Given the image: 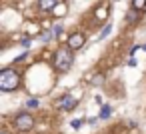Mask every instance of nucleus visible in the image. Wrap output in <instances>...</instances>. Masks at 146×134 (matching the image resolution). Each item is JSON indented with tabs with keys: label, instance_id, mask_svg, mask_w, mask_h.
<instances>
[{
	"label": "nucleus",
	"instance_id": "obj_1",
	"mask_svg": "<svg viewBox=\"0 0 146 134\" xmlns=\"http://www.w3.org/2000/svg\"><path fill=\"white\" fill-rule=\"evenodd\" d=\"M20 86V76L12 68H4L0 72V90L2 92H12Z\"/></svg>",
	"mask_w": 146,
	"mask_h": 134
},
{
	"label": "nucleus",
	"instance_id": "obj_2",
	"mask_svg": "<svg viewBox=\"0 0 146 134\" xmlns=\"http://www.w3.org/2000/svg\"><path fill=\"white\" fill-rule=\"evenodd\" d=\"M72 62H74V54H72L70 46L56 50V54H54V68L58 72H68L70 66H72Z\"/></svg>",
	"mask_w": 146,
	"mask_h": 134
},
{
	"label": "nucleus",
	"instance_id": "obj_3",
	"mask_svg": "<svg viewBox=\"0 0 146 134\" xmlns=\"http://www.w3.org/2000/svg\"><path fill=\"white\" fill-rule=\"evenodd\" d=\"M14 124H16L18 130L26 132V130H32V126H34V118H32V114H28V112H20V114L16 116Z\"/></svg>",
	"mask_w": 146,
	"mask_h": 134
},
{
	"label": "nucleus",
	"instance_id": "obj_4",
	"mask_svg": "<svg viewBox=\"0 0 146 134\" xmlns=\"http://www.w3.org/2000/svg\"><path fill=\"white\" fill-rule=\"evenodd\" d=\"M84 42H86V36H84L82 32H74V34L68 36V46H70L72 50H80V48L84 46Z\"/></svg>",
	"mask_w": 146,
	"mask_h": 134
},
{
	"label": "nucleus",
	"instance_id": "obj_5",
	"mask_svg": "<svg viewBox=\"0 0 146 134\" xmlns=\"http://www.w3.org/2000/svg\"><path fill=\"white\" fill-rule=\"evenodd\" d=\"M74 106H76V98H72L70 94L60 96V100L56 102V108H64V110H72Z\"/></svg>",
	"mask_w": 146,
	"mask_h": 134
},
{
	"label": "nucleus",
	"instance_id": "obj_6",
	"mask_svg": "<svg viewBox=\"0 0 146 134\" xmlns=\"http://www.w3.org/2000/svg\"><path fill=\"white\" fill-rule=\"evenodd\" d=\"M58 4V0H38V8L42 12H48V10H54Z\"/></svg>",
	"mask_w": 146,
	"mask_h": 134
},
{
	"label": "nucleus",
	"instance_id": "obj_7",
	"mask_svg": "<svg viewBox=\"0 0 146 134\" xmlns=\"http://www.w3.org/2000/svg\"><path fill=\"white\" fill-rule=\"evenodd\" d=\"M138 12H140V10H136V8H130V10L126 12V22H130V24L138 22Z\"/></svg>",
	"mask_w": 146,
	"mask_h": 134
},
{
	"label": "nucleus",
	"instance_id": "obj_8",
	"mask_svg": "<svg viewBox=\"0 0 146 134\" xmlns=\"http://www.w3.org/2000/svg\"><path fill=\"white\" fill-rule=\"evenodd\" d=\"M52 12H54V16H64V14L68 12V6H66L64 2H58V4H56V8H54Z\"/></svg>",
	"mask_w": 146,
	"mask_h": 134
},
{
	"label": "nucleus",
	"instance_id": "obj_9",
	"mask_svg": "<svg viewBox=\"0 0 146 134\" xmlns=\"http://www.w3.org/2000/svg\"><path fill=\"white\" fill-rule=\"evenodd\" d=\"M132 8H136V10H146V0H132Z\"/></svg>",
	"mask_w": 146,
	"mask_h": 134
},
{
	"label": "nucleus",
	"instance_id": "obj_10",
	"mask_svg": "<svg viewBox=\"0 0 146 134\" xmlns=\"http://www.w3.org/2000/svg\"><path fill=\"white\" fill-rule=\"evenodd\" d=\"M110 112H112V106H108V104H102V110H100V118H108V116H110Z\"/></svg>",
	"mask_w": 146,
	"mask_h": 134
},
{
	"label": "nucleus",
	"instance_id": "obj_11",
	"mask_svg": "<svg viewBox=\"0 0 146 134\" xmlns=\"http://www.w3.org/2000/svg\"><path fill=\"white\" fill-rule=\"evenodd\" d=\"M110 30H112V24H106V26H104V30H102V34L98 36V40H102V38H106V36L110 34Z\"/></svg>",
	"mask_w": 146,
	"mask_h": 134
},
{
	"label": "nucleus",
	"instance_id": "obj_12",
	"mask_svg": "<svg viewBox=\"0 0 146 134\" xmlns=\"http://www.w3.org/2000/svg\"><path fill=\"white\" fill-rule=\"evenodd\" d=\"M102 82H104V74H96V76L92 78V84H94V86H98V84H102Z\"/></svg>",
	"mask_w": 146,
	"mask_h": 134
},
{
	"label": "nucleus",
	"instance_id": "obj_13",
	"mask_svg": "<svg viewBox=\"0 0 146 134\" xmlns=\"http://www.w3.org/2000/svg\"><path fill=\"white\" fill-rule=\"evenodd\" d=\"M106 12H108V6H102V8H98L96 16H98V18H104V16H106Z\"/></svg>",
	"mask_w": 146,
	"mask_h": 134
},
{
	"label": "nucleus",
	"instance_id": "obj_14",
	"mask_svg": "<svg viewBox=\"0 0 146 134\" xmlns=\"http://www.w3.org/2000/svg\"><path fill=\"white\" fill-rule=\"evenodd\" d=\"M70 126H72V128H80V126H82V120H78V118H74V120L70 122Z\"/></svg>",
	"mask_w": 146,
	"mask_h": 134
},
{
	"label": "nucleus",
	"instance_id": "obj_15",
	"mask_svg": "<svg viewBox=\"0 0 146 134\" xmlns=\"http://www.w3.org/2000/svg\"><path fill=\"white\" fill-rule=\"evenodd\" d=\"M38 106V100H28V108H36Z\"/></svg>",
	"mask_w": 146,
	"mask_h": 134
},
{
	"label": "nucleus",
	"instance_id": "obj_16",
	"mask_svg": "<svg viewBox=\"0 0 146 134\" xmlns=\"http://www.w3.org/2000/svg\"><path fill=\"white\" fill-rule=\"evenodd\" d=\"M128 66H130V68H134V66H136V60H134V58H130V60H128Z\"/></svg>",
	"mask_w": 146,
	"mask_h": 134
},
{
	"label": "nucleus",
	"instance_id": "obj_17",
	"mask_svg": "<svg viewBox=\"0 0 146 134\" xmlns=\"http://www.w3.org/2000/svg\"><path fill=\"white\" fill-rule=\"evenodd\" d=\"M140 48H142V50H144V52H146V44H142V46H140Z\"/></svg>",
	"mask_w": 146,
	"mask_h": 134
},
{
	"label": "nucleus",
	"instance_id": "obj_18",
	"mask_svg": "<svg viewBox=\"0 0 146 134\" xmlns=\"http://www.w3.org/2000/svg\"><path fill=\"white\" fill-rule=\"evenodd\" d=\"M0 134H6V132H4V130H2V132H0Z\"/></svg>",
	"mask_w": 146,
	"mask_h": 134
}]
</instances>
